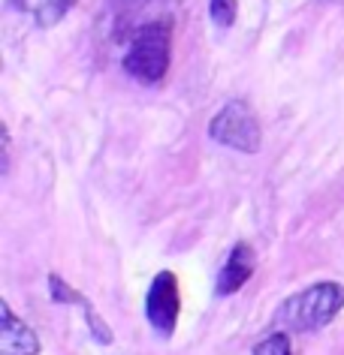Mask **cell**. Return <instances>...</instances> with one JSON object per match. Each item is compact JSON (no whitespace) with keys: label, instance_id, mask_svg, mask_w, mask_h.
Returning <instances> with one entry per match:
<instances>
[{"label":"cell","instance_id":"obj_6","mask_svg":"<svg viewBox=\"0 0 344 355\" xmlns=\"http://www.w3.org/2000/svg\"><path fill=\"white\" fill-rule=\"evenodd\" d=\"M0 355H40V340L6 301H0Z\"/></svg>","mask_w":344,"mask_h":355},{"label":"cell","instance_id":"obj_3","mask_svg":"<svg viewBox=\"0 0 344 355\" xmlns=\"http://www.w3.org/2000/svg\"><path fill=\"white\" fill-rule=\"evenodd\" d=\"M208 136L224 148L242 150V154H257L263 132H260V121L254 109L245 100H229L208 123Z\"/></svg>","mask_w":344,"mask_h":355},{"label":"cell","instance_id":"obj_4","mask_svg":"<svg viewBox=\"0 0 344 355\" xmlns=\"http://www.w3.org/2000/svg\"><path fill=\"white\" fill-rule=\"evenodd\" d=\"M179 310H181V295H179V277L172 271H161L148 286L145 295V319L161 337H172L175 325H179Z\"/></svg>","mask_w":344,"mask_h":355},{"label":"cell","instance_id":"obj_7","mask_svg":"<svg viewBox=\"0 0 344 355\" xmlns=\"http://www.w3.org/2000/svg\"><path fill=\"white\" fill-rule=\"evenodd\" d=\"M49 292H51V298L58 301V304H76L82 307V313L88 319V325H91V334H94V340H100V343H112V331H109V325L103 322L100 316L94 313V307H91V301H88L85 295H79L76 289H69L64 280L58 277V274H49Z\"/></svg>","mask_w":344,"mask_h":355},{"label":"cell","instance_id":"obj_1","mask_svg":"<svg viewBox=\"0 0 344 355\" xmlns=\"http://www.w3.org/2000/svg\"><path fill=\"white\" fill-rule=\"evenodd\" d=\"M172 58V24L170 19L151 21L127 40L124 73L139 85H161Z\"/></svg>","mask_w":344,"mask_h":355},{"label":"cell","instance_id":"obj_2","mask_svg":"<svg viewBox=\"0 0 344 355\" xmlns=\"http://www.w3.org/2000/svg\"><path fill=\"white\" fill-rule=\"evenodd\" d=\"M344 307V286L341 283H314L305 292L287 298L278 310V322H284L293 331H320L341 313Z\"/></svg>","mask_w":344,"mask_h":355},{"label":"cell","instance_id":"obj_9","mask_svg":"<svg viewBox=\"0 0 344 355\" xmlns=\"http://www.w3.org/2000/svg\"><path fill=\"white\" fill-rule=\"evenodd\" d=\"M251 355H293V349H290V334L272 331L269 337H263V340L254 346Z\"/></svg>","mask_w":344,"mask_h":355},{"label":"cell","instance_id":"obj_8","mask_svg":"<svg viewBox=\"0 0 344 355\" xmlns=\"http://www.w3.org/2000/svg\"><path fill=\"white\" fill-rule=\"evenodd\" d=\"M6 3H10L15 12L28 15V19L33 24H40V28H51V24H58L69 10H73L76 0H6Z\"/></svg>","mask_w":344,"mask_h":355},{"label":"cell","instance_id":"obj_5","mask_svg":"<svg viewBox=\"0 0 344 355\" xmlns=\"http://www.w3.org/2000/svg\"><path fill=\"white\" fill-rule=\"evenodd\" d=\"M254 268H257V253H254V247L248 241H236L233 250H229V256H227V262H224V268L218 271L215 292L220 298L239 292L245 283L251 280Z\"/></svg>","mask_w":344,"mask_h":355},{"label":"cell","instance_id":"obj_10","mask_svg":"<svg viewBox=\"0 0 344 355\" xmlns=\"http://www.w3.org/2000/svg\"><path fill=\"white\" fill-rule=\"evenodd\" d=\"M208 12H211V21H215L218 28H233V21H236V0H211Z\"/></svg>","mask_w":344,"mask_h":355}]
</instances>
